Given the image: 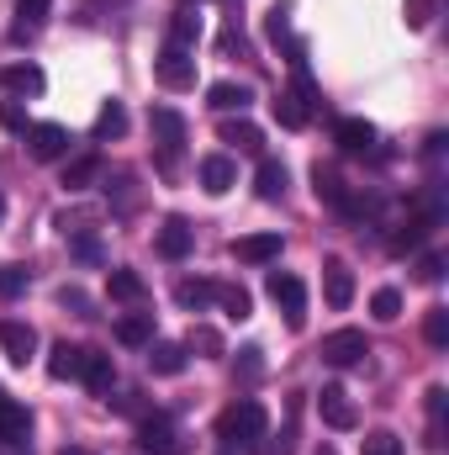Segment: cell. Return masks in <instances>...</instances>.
Wrapping results in <instances>:
<instances>
[{"label": "cell", "instance_id": "11", "mask_svg": "<svg viewBox=\"0 0 449 455\" xmlns=\"http://www.w3.org/2000/svg\"><path fill=\"white\" fill-rule=\"evenodd\" d=\"M323 297H328V307H349L354 302V270L338 254L323 259Z\"/></svg>", "mask_w": 449, "mask_h": 455}, {"label": "cell", "instance_id": "33", "mask_svg": "<svg viewBox=\"0 0 449 455\" xmlns=\"http://www.w3.org/2000/svg\"><path fill=\"white\" fill-rule=\"evenodd\" d=\"M423 339L434 344V349H445V344H449V307L434 302V307L423 313Z\"/></svg>", "mask_w": 449, "mask_h": 455}, {"label": "cell", "instance_id": "48", "mask_svg": "<svg viewBox=\"0 0 449 455\" xmlns=\"http://www.w3.org/2000/svg\"><path fill=\"white\" fill-rule=\"evenodd\" d=\"M227 455H232V451H227Z\"/></svg>", "mask_w": 449, "mask_h": 455}, {"label": "cell", "instance_id": "17", "mask_svg": "<svg viewBox=\"0 0 449 455\" xmlns=\"http://www.w3.org/2000/svg\"><path fill=\"white\" fill-rule=\"evenodd\" d=\"M0 85H5L11 96H43V91H48V75H43L37 64H5V69H0Z\"/></svg>", "mask_w": 449, "mask_h": 455}, {"label": "cell", "instance_id": "39", "mask_svg": "<svg viewBox=\"0 0 449 455\" xmlns=\"http://www.w3.org/2000/svg\"><path fill=\"white\" fill-rule=\"evenodd\" d=\"M0 127H5V132H27V127H32V122H27V107H21V101H0Z\"/></svg>", "mask_w": 449, "mask_h": 455}, {"label": "cell", "instance_id": "14", "mask_svg": "<svg viewBox=\"0 0 449 455\" xmlns=\"http://www.w3.org/2000/svg\"><path fill=\"white\" fill-rule=\"evenodd\" d=\"M318 413H323L328 429H354V424H359V413H354V403H349L343 387H323V392H318Z\"/></svg>", "mask_w": 449, "mask_h": 455}, {"label": "cell", "instance_id": "2", "mask_svg": "<svg viewBox=\"0 0 449 455\" xmlns=\"http://www.w3.org/2000/svg\"><path fill=\"white\" fill-rule=\"evenodd\" d=\"M270 297H275V307L286 313L291 329L307 323V286H302V275H291V270H270Z\"/></svg>", "mask_w": 449, "mask_h": 455}, {"label": "cell", "instance_id": "12", "mask_svg": "<svg viewBox=\"0 0 449 455\" xmlns=\"http://www.w3.org/2000/svg\"><path fill=\"white\" fill-rule=\"evenodd\" d=\"M196 249V228H191V218H164V228H159V254L164 259H185Z\"/></svg>", "mask_w": 449, "mask_h": 455}, {"label": "cell", "instance_id": "24", "mask_svg": "<svg viewBox=\"0 0 449 455\" xmlns=\"http://www.w3.org/2000/svg\"><path fill=\"white\" fill-rule=\"evenodd\" d=\"M80 360H85L80 344L59 339L53 349H48V376H53V381H69V376H80Z\"/></svg>", "mask_w": 449, "mask_h": 455}, {"label": "cell", "instance_id": "32", "mask_svg": "<svg viewBox=\"0 0 449 455\" xmlns=\"http://www.w3.org/2000/svg\"><path fill=\"white\" fill-rule=\"evenodd\" d=\"M212 291H217L212 281H180V286H175V302H180L185 313H201V307L212 302Z\"/></svg>", "mask_w": 449, "mask_h": 455}, {"label": "cell", "instance_id": "1", "mask_svg": "<svg viewBox=\"0 0 449 455\" xmlns=\"http://www.w3.org/2000/svg\"><path fill=\"white\" fill-rule=\"evenodd\" d=\"M264 429H270V413H264V403H259V397H238L232 408L217 413V440H223L227 451L264 440Z\"/></svg>", "mask_w": 449, "mask_h": 455}, {"label": "cell", "instance_id": "28", "mask_svg": "<svg viewBox=\"0 0 449 455\" xmlns=\"http://www.w3.org/2000/svg\"><path fill=\"white\" fill-rule=\"evenodd\" d=\"M106 291H112L116 302H143V297H148V286H143L138 270H112V275H106Z\"/></svg>", "mask_w": 449, "mask_h": 455}, {"label": "cell", "instance_id": "10", "mask_svg": "<svg viewBox=\"0 0 449 455\" xmlns=\"http://www.w3.org/2000/svg\"><path fill=\"white\" fill-rule=\"evenodd\" d=\"M0 349H5V360H11V365H27V360L37 355V329H32V323L5 318V323H0Z\"/></svg>", "mask_w": 449, "mask_h": 455}, {"label": "cell", "instance_id": "9", "mask_svg": "<svg viewBox=\"0 0 449 455\" xmlns=\"http://www.w3.org/2000/svg\"><path fill=\"white\" fill-rule=\"evenodd\" d=\"M27 435H32V413L0 387V445H27Z\"/></svg>", "mask_w": 449, "mask_h": 455}, {"label": "cell", "instance_id": "27", "mask_svg": "<svg viewBox=\"0 0 449 455\" xmlns=\"http://www.w3.org/2000/svg\"><path fill=\"white\" fill-rule=\"evenodd\" d=\"M223 143H232L238 154H259V148H264V132H259L248 116H238V122H223Z\"/></svg>", "mask_w": 449, "mask_h": 455}, {"label": "cell", "instance_id": "26", "mask_svg": "<svg viewBox=\"0 0 449 455\" xmlns=\"http://www.w3.org/2000/svg\"><path fill=\"white\" fill-rule=\"evenodd\" d=\"M270 112H275V122H280L286 132H302V127L312 122V112L302 107V96H291V91H280V96L270 101Z\"/></svg>", "mask_w": 449, "mask_h": 455}, {"label": "cell", "instance_id": "5", "mask_svg": "<svg viewBox=\"0 0 449 455\" xmlns=\"http://www.w3.org/2000/svg\"><path fill=\"white\" fill-rule=\"evenodd\" d=\"M154 75H159V85L164 91H191L196 85V53H185V48H164L159 53V64H154Z\"/></svg>", "mask_w": 449, "mask_h": 455}, {"label": "cell", "instance_id": "3", "mask_svg": "<svg viewBox=\"0 0 449 455\" xmlns=\"http://www.w3.org/2000/svg\"><path fill=\"white\" fill-rule=\"evenodd\" d=\"M21 138H27V154H32L37 164H53V159L69 154V127H64V122H32Z\"/></svg>", "mask_w": 449, "mask_h": 455}, {"label": "cell", "instance_id": "45", "mask_svg": "<svg viewBox=\"0 0 449 455\" xmlns=\"http://www.w3.org/2000/svg\"><path fill=\"white\" fill-rule=\"evenodd\" d=\"M64 455H91V451H80V445H64Z\"/></svg>", "mask_w": 449, "mask_h": 455}, {"label": "cell", "instance_id": "7", "mask_svg": "<svg viewBox=\"0 0 449 455\" xmlns=\"http://www.w3.org/2000/svg\"><path fill=\"white\" fill-rule=\"evenodd\" d=\"M328 365H354V360H365L370 355V339H365V329H334L323 349H318Z\"/></svg>", "mask_w": 449, "mask_h": 455}, {"label": "cell", "instance_id": "37", "mask_svg": "<svg viewBox=\"0 0 449 455\" xmlns=\"http://www.w3.org/2000/svg\"><path fill=\"white\" fill-rule=\"evenodd\" d=\"M434 11H439V0H402V21L418 32V27H429L434 21Z\"/></svg>", "mask_w": 449, "mask_h": 455}, {"label": "cell", "instance_id": "25", "mask_svg": "<svg viewBox=\"0 0 449 455\" xmlns=\"http://www.w3.org/2000/svg\"><path fill=\"white\" fill-rule=\"evenodd\" d=\"M96 180H101V154H80V159L64 164V191H85Z\"/></svg>", "mask_w": 449, "mask_h": 455}, {"label": "cell", "instance_id": "15", "mask_svg": "<svg viewBox=\"0 0 449 455\" xmlns=\"http://www.w3.org/2000/svg\"><path fill=\"white\" fill-rule=\"evenodd\" d=\"M334 143L343 148V154H370V148H375V127H370L365 116H338Z\"/></svg>", "mask_w": 449, "mask_h": 455}, {"label": "cell", "instance_id": "18", "mask_svg": "<svg viewBox=\"0 0 449 455\" xmlns=\"http://www.w3.org/2000/svg\"><path fill=\"white\" fill-rule=\"evenodd\" d=\"M207 107H212V112H248V107H254V91H248V85H243V80H217V85H212V91H207Z\"/></svg>", "mask_w": 449, "mask_h": 455}, {"label": "cell", "instance_id": "43", "mask_svg": "<svg viewBox=\"0 0 449 455\" xmlns=\"http://www.w3.org/2000/svg\"><path fill=\"white\" fill-rule=\"evenodd\" d=\"M259 355H264V349H254V344H248V349H243V360H238V371H243L248 381H254V376L264 371V360H259Z\"/></svg>", "mask_w": 449, "mask_h": 455}, {"label": "cell", "instance_id": "6", "mask_svg": "<svg viewBox=\"0 0 449 455\" xmlns=\"http://www.w3.org/2000/svg\"><path fill=\"white\" fill-rule=\"evenodd\" d=\"M148 127H154L159 154H164V159H180V143H185V116L175 112V107H154V112H148Z\"/></svg>", "mask_w": 449, "mask_h": 455}, {"label": "cell", "instance_id": "38", "mask_svg": "<svg viewBox=\"0 0 449 455\" xmlns=\"http://www.w3.org/2000/svg\"><path fill=\"white\" fill-rule=\"evenodd\" d=\"M27 291V270L21 265H0V297L11 302V297H21Z\"/></svg>", "mask_w": 449, "mask_h": 455}, {"label": "cell", "instance_id": "46", "mask_svg": "<svg viewBox=\"0 0 449 455\" xmlns=\"http://www.w3.org/2000/svg\"><path fill=\"white\" fill-rule=\"evenodd\" d=\"M318 455H334V445H323V451H318Z\"/></svg>", "mask_w": 449, "mask_h": 455}, {"label": "cell", "instance_id": "41", "mask_svg": "<svg viewBox=\"0 0 449 455\" xmlns=\"http://www.w3.org/2000/svg\"><path fill=\"white\" fill-rule=\"evenodd\" d=\"M439 275H445V259H439V254H423V259H418V281H423V286H434Z\"/></svg>", "mask_w": 449, "mask_h": 455}, {"label": "cell", "instance_id": "20", "mask_svg": "<svg viewBox=\"0 0 449 455\" xmlns=\"http://www.w3.org/2000/svg\"><path fill=\"white\" fill-rule=\"evenodd\" d=\"M232 180H238L232 154H207V159H201V186H207L212 196H227V191H232Z\"/></svg>", "mask_w": 449, "mask_h": 455}, {"label": "cell", "instance_id": "29", "mask_svg": "<svg viewBox=\"0 0 449 455\" xmlns=\"http://www.w3.org/2000/svg\"><path fill=\"white\" fill-rule=\"evenodd\" d=\"M212 302H223V313L232 318V323L254 318V297H248L243 286H217V291H212Z\"/></svg>", "mask_w": 449, "mask_h": 455}, {"label": "cell", "instance_id": "47", "mask_svg": "<svg viewBox=\"0 0 449 455\" xmlns=\"http://www.w3.org/2000/svg\"><path fill=\"white\" fill-rule=\"evenodd\" d=\"M0 218H5V202H0Z\"/></svg>", "mask_w": 449, "mask_h": 455}, {"label": "cell", "instance_id": "13", "mask_svg": "<svg viewBox=\"0 0 449 455\" xmlns=\"http://www.w3.org/2000/svg\"><path fill=\"white\" fill-rule=\"evenodd\" d=\"M53 0H16V21H11V43H32L48 27Z\"/></svg>", "mask_w": 449, "mask_h": 455}, {"label": "cell", "instance_id": "36", "mask_svg": "<svg viewBox=\"0 0 449 455\" xmlns=\"http://www.w3.org/2000/svg\"><path fill=\"white\" fill-rule=\"evenodd\" d=\"M264 32H270L275 43H280V37L291 32V0H275V5L264 11Z\"/></svg>", "mask_w": 449, "mask_h": 455}, {"label": "cell", "instance_id": "19", "mask_svg": "<svg viewBox=\"0 0 449 455\" xmlns=\"http://www.w3.org/2000/svg\"><path fill=\"white\" fill-rule=\"evenodd\" d=\"M80 381H85L91 392H112L116 360L106 355V349H85V360H80Z\"/></svg>", "mask_w": 449, "mask_h": 455}, {"label": "cell", "instance_id": "4", "mask_svg": "<svg viewBox=\"0 0 449 455\" xmlns=\"http://www.w3.org/2000/svg\"><path fill=\"white\" fill-rule=\"evenodd\" d=\"M138 451L143 455H185V440H180V429L164 413H154V419L138 424Z\"/></svg>", "mask_w": 449, "mask_h": 455}, {"label": "cell", "instance_id": "35", "mask_svg": "<svg viewBox=\"0 0 449 455\" xmlns=\"http://www.w3.org/2000/svg\"><path fill=\"white\" fill-rule=\"evenodd\" d=\"M359 455H402V440H397L391 429H375V435L359 440Z\"/></svg>", "mask_w": 449, "mask_h": 455}, {"label": "cell", "instance_id": "22", "mask_svg": "<svg viewBox=\"0 0 449 455\" xmlns=\"http://www.w3.org/2000/svg\"><path fill=\"white\" fill-rule=\"evenodd\" d=\"M286 164L280 159H259V175H254V191H259V202H280L286 196Z\"/></svg>", "mask_w": 449, "mask_h": 455}, {"label": "cell", "instance_id": "40", "mask_svg": "<svg viewBox=\"0 0 449 455\" xmlns=\"http://www.w3.org/2000/svg\"><path fill=\"white\" fill-rule=\"evenodd\" d=\"M185 349H201V355H223V334H217V329H191Z\"/></svg>", "mask_w": 449, "mask_h": 455}, {"label": "cell", "instance_id": "31", "mask_svg": "<svg viewBox=\"0 0 449 455\" xmlns=\"http://www.w3.org/2000/svg\"><path fill=\"white\" fill-rule=\"evenodd\" d=\"M127 132V107L122 101H106L101 116H96V143H106V138H122Z\"/></svg>", "mask_w": 449, "mask_h": 455}, {"label": "cell", "instance_id": "23", "mask_svg": "<svg viewBox=\"0 0 449 455\" xmlns=\"http://www.w3.org/2000/svg\"><path fill=\"white\" fill-rule=\"evenodd\" d=\"M116 344H127V349L154 344V313H127V318H116Z\"/></svg>", "mask_w": 449, "mask_h": 455}, {"label": "cell", "instance_id": "42", "mask_svg": "<svg viewBox=\"0 0 449 455\" xmlns=\"http://www.w3.org/2000/svg\"><path fill=\"white\" fill-rule=\"evenodd\" d=\"M59 302H64V307H75L80 318H91V313H85L91 302H85V291H80V286H64V291H59Z\"/></svg>", "mask_w": 449, "mask_h": 455}, {"label": "cell", "instance_id": "34", "mask_svg": "<svg viewBox=\"0 0 449 455\" xmlns=\"http://www.w3.org/2000/svg\"><path fill=\"white\" fill-rule=\"evenodd\" d=\"M370 313H375L381 323H397V318H402V291H397V286H381V291L370 297Z\"/></svg>", "mask_w": 449, "mask_h": 455}, {"label": "cell", "instance_id": "16", "mask_svg": "<svg viewBox=\"0 0 449 455\" xmlns=\"http://www.w3.org/2000/svg\"><path fill=\"white\" fill-rule=\"evenodd\" d=\"M434 223H439V212H434V207H423V212H413L407 223H397V233H391V254H407V249H418V243L434 233Z\"/></svg>", "mask_w": 449, "mask_h": 455}, {"label": "cell", "instance_id": "30", "mask_svg": "<svg viewBox=\"0 0 449 455\" xmlns=\"http://www.w3.org/2000/svg\"><path fill=\"white\" fill-rule=\"evenodd\" d=\"M169 43L191 53V48L201 43V16H196V11H175V21H169Z\"/></svg>", "mask_w": 449, "mask_h": 455}, {"label": "cell", "instance_id": "8", "mask_svg": "<svg viewBox=\"0 0 449 455\" xmlns=\"http://www.w3.org/2000/svg\"><path fill=\"white\" fill-rule=\"evenodd\" d=\"M227 254L238 265H270V259H280V233H243L227 243Z\"/></svg>", "mask_w": 449, "mask_h": 455}, {"label": "cell", "instance_id": "21", "mask_svg": "<svg viewBox=\"0 0 449 455\" xmlns=\"http://www.w3.org/2000/svg\"><path fill=\"white\" fill-rule=\"evenodd\" d=\"M148 371H154V376H180V371H185V344L154 339L148 344Z\"/></svg>", "mask_w": 449, "mask_h": 455}, {"label": "cell", "instance_id": "44", "mask_svg": "<svg viewBox=\"0 0 449 455\" xmlns=\"http://www.w3.org/2000/svg\"><path fill=\"white\" fill-rule=\"evenodd\" d=\"M75 254H80V259H101V243L85 238V233H75Z\"/></svg>", "mask_w": 449, "mask_h": 455}]
</instances>
